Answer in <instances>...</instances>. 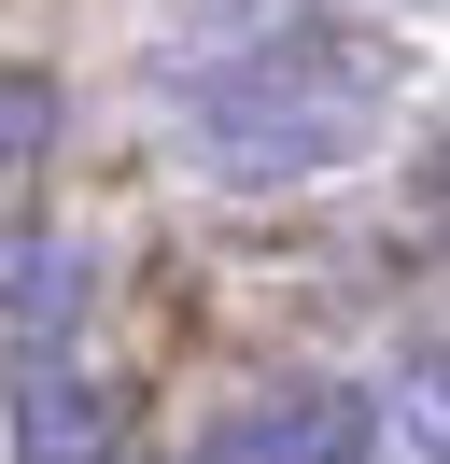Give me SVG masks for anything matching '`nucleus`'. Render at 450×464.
Returning a JSON list of instances; mask_svg holds the SVG:
<instances>
[{
	"mask_svg": "<svg viewBox=\"0 0 450 464\" xmlns=\"http://www.w3.org/2000/svg\"><path fill=\"white\" fill-rule=\"evenodd\" d=\"M394 113V71L366 29L338 14H281V29L211 43L197 71H169V127L211 155L225 183H309V169H352Z\"/></svg>",
	"mask_w": 450,
	"mask_h": 464,
	"instance_id": "1",
	"label": "nucleus"
},
{
	"mask_svg": "<svg viewBox=\"0 0 450 464\" xmlns=\"http://www.w3.org/2000/svg\"><path fill=\"white\" fill-rule=\"evenodd\" d=\"M197 464H366V408L338 380H296V394H253Z\"/></svg>",
	"mask_w": 450,
	"mask_h": 464,
	"instance_id": "2",
	"label": "nucleus"
},
{
	"mask_svg": "<svg viewBox=\"0 0 450 464\" xmlns=\"http://www.w3.org/2000/svg\"><path fill=\"white\" fill-rule=\"evenodd\" d=\"M15 464H112V408L56 380V352H15Z\"/></svg>",
	"mask_w": 450,
	"mask_h": 464,
	"instance_id": "3",
	"label": "nucleus"
},
{
	"mask_svg": "<svg viewBox=\"0 0 450 464\" xmlns=\"http://www.w3.org/2000/svg\"><path fill=\"white\" fill-rule=\"evenodd\" d=\"M71 310H84V254L56 226H15V352H56Z\"/></svg>",
	"mask_w": 450,
	"mask_h": 464,
	"instance_id": "4",
	"label": "nucleus"
},
{
	"mask_svg": "<svg viewBox=\"0 0 450 464\" xmlns=\"http://www.w3.org/2000/svg\"><path fill=\"white\" fill-rule=\"evenodd\" d=\"M380 436L408 464H450V352H408L394 366V394H380Z\"/></svg>",
	"mask_w": 450,
	"mask_h": 464,
	"instance_id": "5",
	"label": "nucleus"
},
{
	"mask_svg": "<svg viewBox=\"0 0 450 464\" xmlns=\"http://www.w3.org/2000/svg\"><path fill=\"white\" fill-rule=\"evenodd\" d=\"M43 127H56V99H43V71H15V183L43 169Z\"/></svg>",
	"mask_w": 450,
	"mask_h": 464,
	"instance_id": "6",
	"label": "nucleus"
}]
</instances>
